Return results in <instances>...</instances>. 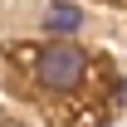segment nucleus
<instances>
[{"instance_id": "obj_1", "label": "nucleus", "mask_w": 127, "mask_h": 127, "mask_svg": "<svg viewBox=\"0 0 127 127\" xmlns=\"http://www.w3.org/2000/svg\"><path fill=\"white\" fill-rule=\"evenodd\" d=\"M34 73H39V83L49 93H73L83 83V73H88V54L73 44H49L34 54Z\"/></svg>"}, {"instance_id": "obj_2", "label": "nucleus", "mask_w": 127, "mask_h": 127, "mask_svg": "<svg viewBox=\"0 0 127 127\" xmlns=\"http://www.w3.org/2000/svg\"><path fill=\"white\" fill-rule=\"evenodd\" d=\"M78 25H83V10L73 5V0H54V5L44 10V30L49 34H73Z\"/></svg>"}, {"instance_id": "obj_3", "label": "nucleus", "mask_w": 127, "mask_h": 127, "mask_svg": "<svg viewBox=\"0 0 127 127\" xmlns=\"http://www.w3.org/2000/svg\"><path fill=\"white\" fill-rule=\"evenodd\" d=\"M0 127H20V122H0Z\"/></svg>"}]
</instances>
